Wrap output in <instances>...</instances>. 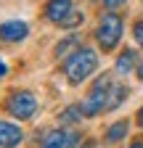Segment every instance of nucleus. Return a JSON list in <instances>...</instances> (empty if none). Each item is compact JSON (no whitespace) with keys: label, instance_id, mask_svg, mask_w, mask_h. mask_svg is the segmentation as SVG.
Listing matches in <instances>:
<instances>
[{"label":"nucleus","instance_id":"nucleus-1","mask_svg":"<svg viewBox=\"0 0 143 148\" xmlns=\"http://www.w3.org/2000/svg\"><path fill=\"white\" fill-rule=\"evenodd\" d=\"M96 69H98V56L93 48H80L72 58H66V66H64L66 79L72 85H82L90 74H96Z\"/></svg>","mask_w":143,"mask_h":148},{"label":"nucleus","instance_id":"nucleus-2","mask_svg":"<svg viewBox=\"0 0 143 148\" xmlns=\"http://www.w3.org/2000/svg\"><path fill=\"white\" fill-rule=\"evenodd\" d=\"M109 90H111V77H109V74H101V77L93 82L90 92H87V98H85V103H82L85 116H98L101 111H106Z\"/></svg>","mask_w":143,"mask_h":148},{"label":"nucleus","instance_id":"nucleus-3","mask_svg":"<svg viewBox=\"0 0 143 148\" xmlns=\"http://www.w3.org/2000/svg\"><path fill=\"white\" fill-rule=\"evenodd\" d=\"M119 37H122V18H119L117 13H106L101 21H98V29H96V40H98V45H101L106 53H109V50L117 48Z\"/></svg>","mask_w":143,"mask_h":148},{"label":"nucleus","instance_id":"nucleus-4","mask_svg":"<svg viewBox=\"0 0 143 148\" xmlns=\"http://www.w3.org/2000/svg\"><path fill=\"white\" fill-rule=\"evenodd\" d=\"M6 111L11 116H16V119H32L34 116V111H37V98L32 95L29 90H13L11 95H8V101H6Z\"/></svg>","mask_w":143,"mask_h":148},{"label":"nucleus","instance_id":"nucleus-5","mask_svg":"<svg viewBox=\"0 0 143 148\" xmlns=\"http://www.w3.org/2000/svg\"><path fill=\"white\" fill-rule=\"evenodd\" d=\"M74 13V8H72V0H48L45 3V18L50 24H58L64 27L66 18Z\"/></svg>","mask_w":143,"mask_h":148},{"label":"nucleus","instance_id":"nucleus-6","mask_svg":"<svg viewBox=\"0 0 143 148\" xmlns=\"http://www.w3.org/2000/svg\"><path fill=\"white\" fill-rule=\"evenodd\" d=\"M27 34H29L27 21H3L0 24V40L3 42H21V40H27Z\"/></svg>","mask_w":143,"mask_h":148},{"label":"nucleus","instance_id":"nucleus-7","mask_svg":"<svg viewBox=\"0 0 143 148\" xmlns=\"http://www.w3.org/2000/svg\"><path fill=\"white\" fill-rule=\"evenodd\" d=\"M21 130L11 124V122H0V145L3 148H13V145H19L21 143Z\"/></svg>","mask_w":143,"mask_h":148},{"label":"nucleus","instance_id":"nucleus-8","mask_svg":"<svg viewBox=\"0 0 143 148\" xmlns=\"http://www.w3.org/2000/svg\"><path fill=\"white\" fill-rule=\"evenodd\" d=\"M80 50V34H69L56 45V58H72Z\"/></svg>","mask_w":143,"mask_h":148},{"label":"nucleus","instance_id":"nucleus-9","mask_svg":"<svg viewBox=\"0 0 143 148\" xmlns=\"http://www.w3.org/2000/svg\"><path fill=\"white\" fill-rule=\"evenodd\" d=\"M82 116H85L82 103H74V106H66L61 114H58V122H61V124H72V122H80Z\"/></svg>","mask_w":143,"mask_h":148},{"label":"nucleus","instance_id":"nucleus-10","mask_svg":"<svg viewBox=\"0 0 143 148\" xmlns=\"http://www.w3.org/2000/svg\"><path fill=\"white\" fill-rule=\"evenodd\" d=\"M124 98H127V87H124V85H111V90H109V101H106V111L117 108Z\"/></svg>","mask_w":143,"mask_h":148},{"label":"nucleus","instance_id":"nucleus-11","mask_svg":"<svg viewBox=\"0 0 143 148\" xmlns=\"http://www.w3.org/2000/svg\"><path fill=\"white\" fill-rule=\"evenodd\" d=\"M133 64H135V50L124 48V50L119 53V58H117V71H119V74H130Z\"/></svg>","mask_w":143,"mask_h":148},{"label":"nucleus","instance_id":"nucleus-12","mask_svg":"<svg viewBox=\"0 0 143 148\" xmlns=\"http://www.w3.org/2000/svg\"><path fill=\"white\" fill-rule=\"evenodd\" d=\"M124 135H127V122H114L106 130V143H119Z\"/></svg>","mask_w":143,"mask_h":148},{"label":"nucleus","instance_id":"nucleus-13","mask_svg":"<svg viewBox=\"0 0 143 148\" xmlns=\"http://www.w3.org/2000/svg\"><path fill=\"white\" fill-rule=\"evenodd\" d=\"M43 148H66V135L58 132V130H53V132H48V138L43 140Z\"/></svg>","mask_w":143,"mask_h":148},{"label":"nucleus","instance_id":"nucleus-14","mask_svg":"<svg viewBox=\"0 0 143 148\" xmlns=\"http://www.w3.org/2000/svg\"><path fill=\"white\" fill-rule=\"evenodd\" d=\"M133 34H135V40H138V45L143 48V21H138V24L133 27Z\"/></svg>","mask_w":143,"mask_h":148},{"label":"nucleus","instance_id":"nucleus-15","mask_svg":"<svg viewBox=\"0 0 143 148\" xmlns=\"http://www.w3.org/2000/svg\"><path fill=\"white\" fill-rule=\"evenodd\" d=\"M77 140H80V135H77V132H69V135H66V148H74V145H77Z\"/></svg>","mask_w":143,"mask_h":148},{"label":"nucleus","instance_id":"nucleus-16","mask_svg":"<svg viewBox=\"0 0 143 148\" xmlns=\"http://www.w3.org/2000/svg\"><path fill=\"white\" fill-rule=\"evenodd\" d=\"M127 0H103V5L106 8H119V5H124Z\"/></svg>","mask_w":143,"mask_h":148},{"label":"nucleus","instance_id":"nucleus-17","mask_svg":"<svg viewBox=\"0 0 143 148\" xmlns=\"http://www.w3.org/2000/svg\"><path fill=\"white\" fill-rule=\"evenodd\" d=\"M138 124H140V127H143V106H140V108H138Z\"/></svg>","mask_w":143,"mask_h":148},{"label":"nucleus","instance_id":"nucleus-18","mask_svg":"<svg viewBox=\"0 0 143 148\" xmlns=\"http://www.w3.org/2000/svg\"><path fill=\"white\" fill-rule=\"evenodd\" d=\"M6 71H8V69H6V64L0 61V77H6Z\"/></svg>","mask_w":143,"mask_h":148},{"label":"nucleus","instance_id":"nucleus-19","mask_svg":"<svg viewBox=\"0 0 143 148\" xmlns=\"http://www.w3.org/2000/svg\"><path fill=\"white\" fill-rule=\"evenodd\" d=\"M80 148H96V143H90V140H87V143H82Z\"/></svg>","mask_w":143,"mask_h":148},{"label":"nucleus","instance_id":"nucleus-20","mask_svg":"<svg viewBox=\"0 0 143 148\" xmlns=\"http://www.w3.org/2000/svg\"><path fill=\"white\" fill-rule=\"evenodd\" d=\"M138 79H140V82H143V64H140V66H138Z\"/></svg>","mask_w":143,"mask_h":148},{"label":"nucleus","instance_id":"nucleus-21","mask_svg":"<svg viewBox=\"0 0 143 148\" xmlns=\"http://www.w3.org/2000/svg\"><path fill=\"white\" fill-rule=\"evenodd\" d=\"M130 148H143V143H140V140H138V143H133V145H130Z\"/></svg>","mask_w":143,"mask_h":148}]
</instances>
